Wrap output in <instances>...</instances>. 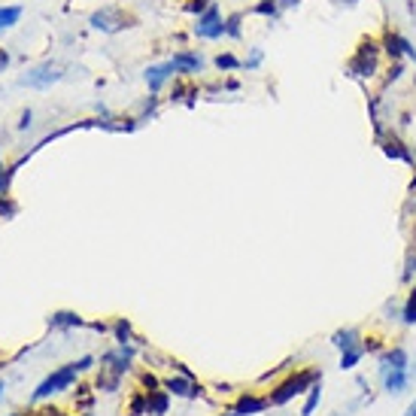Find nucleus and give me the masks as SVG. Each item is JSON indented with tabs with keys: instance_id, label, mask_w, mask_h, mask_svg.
I'll return each instance as SVG.
<instances>
[{
	"instance_id": "f257e3e1",
	"label": "nucleus",
	"mask_w": 416,
	"mask_h": 416,
	"mask_svg": "<svg viewBox=\"0 0 416 416\" xmlns=\"http://www.w3.org/2000/svg\"><path fill=\"white\" fill-rule=\"evenodd\" d=\"M383 43H380V37H374V33H365L362 40L356 43V49L350 55V61H346V76L350 80H358V82H370L377 80L380 70H383Z\"/></svg>"
},
{
	"instance_id": "f03ea898",
	"label": "nucleus",
	"mask_w": 416,
	"mask_h": 416,
	"mask_svg": "<svg viewBox=\"0 0 416 416\" xmlns=\"http://www.w3.org/2000/svg\"><path fill=\"white\" fill-rule=\"evenodd\" d=\"M88 25H92L95 31H104V33H119V31L137 25V18H134L131 13H125L122 6H100L92 13Z\"/></svg>"
},
{
	"instance_id": "7ed1b4c3",
	"label": "nucleus",
	"mask_w": 416,
	"mask_h": 416,
	"mask_svg": "<svg viewBox=\"0 0 416 416\" xmlns=\"http://www.w3.org/2000/svg\"><path fill=\"white\" fill-rule=\"evenodd\" d=\"M380 43H383L386 61H413V64H416V49H413V43L404 37L401 31L392 28V25L383 28V33H380Z\"/></svg>"
},
{
	"instance_id": "20e7f679",
	"label": "nucleus",
	"mask_w": 416,
	"mask_h": 416,
	"mask_svg": "<svg viewBox=\"0 0 416 416\" xmlns=\"http://www.w3.org/2000/svg\"><path fill=\"white\" fill-rule=\"evenodd\" d=\"M76 374H80L76 362L64 365V368H58V370H52V374L37 386V392H33V401H43V398H49V395H58V392L70 389V386L76 383Z\"/></svg>"
},
{
	"instance_id": "39448f33",
	"label": "nucleus",
	"mask_w": 416,
	"mask_h": 416,
	"mask_svg": "<svg viewBox=\"0 0 416 416\" xmlns=\"http://www.w3.org/2000/svg\"><path fill=\"white\" fill-rule=\"evenodd\" d=\"M319 380V374H313V370H301V374L289 377L286 383H279L277 392H271V398H267V404H286L292 401L295 395H301V392H307L313 383Z\"/></svg>"
},
{
	"instance_id": "423d86ee",
	"label": "nucleus",
	"mask_w": 416,
	"mask_h": 416,
	"mask_svg": "<svg viewBox=\"0 0 416 416\" xmlns=\"http://www.w3.org/2000/svg\"><path fill=\"white\" fill-rule=\"evenodd\" d=\"M195 37L198 40H222L225 37V18H222L216 4H210L204 13L198 16V21H195Z\"/></svg>"
},
{
	"instance_id": "0eeeda50",
	"label": "nucleus",
	"mask_w": 416,
	"mask_h": 416,
	"mask_svg": "<svg viewBox=\"0 0 416 416\" xmlns=\"http://www.w3.org/2000/svg\"><path fill=\"white\" fill-rule=\"evenodd\" d=\"M61 67L58 64H52V61H46V64H40V67H31V70L21 76V85H28V88H49V85H55L61 80Z\"/></svg>"
},
{
	"instance_id": "6e6552de",
	"label": "nucleus",
	"mask_w": 416,
	"mask_h": 416,
	"mask_svg": "<svg viewBox=\"0 0 416 416\" xmlns=\"http://www.w3.org/2000/svg\"><path fill=\"white\" fill-rule=\"evenodd\" d=\"M377 143H380V149H383L386 159H392V161H404V164L416 167V159H413L410 146L404 143L401 137H395V131H383V137H377Z\"/></svg>"
},
{
	"instance_id": "1a4fd4ad",
	"label": "nucleus",
	"mask_w": 416,
	"mask_h": 416,
	"mask_svg": "<svg viewBox=\"0 0 416 416\" xmlns=\"http://www.w3.org/2000/svg\"><path fill=\"white\" fill-rule=\"evenodd\" d=\"M171 64H174L176 73L192 76V73H201V67H204V58H201L198 52H192V49H179L174 58H171Z\"/></svg>"
},
{
	"instance_id": "9d476101",
	"label": "nucleus",
	"mask_w": 416,
	"mask_h": 416,
	"mask_svg": "<svg viewBox=\"0 0 416 416\" xmlns=\"http://www.w3.org/2000/svg\"><path fill=\"white\" fill-rule=\"evenodd\" d=\"M176 70H174V64L171 61H164V64H152V67H146V85H149V95H159V88L171 80Z\"/></svg>"
},
{
	"instance_id": "9b49d317",
	"label": "nucleus",
	"mask_w": 416,
	"mask_h": 416,
	"mask_svg": "<svg viewBox=\"0 0 416 416\" xmlns=\"http://www.w3.org/2000/svg\"><path fill=\"white\" fill-rule=\"evenodd\" d=\"M164 389L171 392V395H183V398L201 395V386L192 383V377H171V380H164Z\"/></svg>"
},
{
	"instance_id": "f8f14e48",
	"label": "nucleus",
	"mask_w": 416,
	"mask_h": 416,
	"mask_svg": "<svg viewBox=\"0 0 416 416\" xmlns=\"http://www.w3.org/2000/svg\"><path fill=\"white\" fill-rule=\"evenodd\" d=\"M380 374H383L386 392H404L407 386V368H380Z\"/></svg>"
},
{
	"instance_id": "ddd939ff",
	"label": "nucleus",
	"mask_w": 416,
	"mask_h": 416,
	"mask_svg": "<svg viewBox=\"0 0 416 416\" xmlns=\"http://www.w3.org/2000/svg\"><path fill=\"white\" fill-rule=\"evenodd\" d=\"M171 392H159V389H152L149 395H146V413H152V416H164L167 407H171Z\"/></svg>"
},
{
	"instance_id": "4468645a",
	"label": "nucleus",
	"mask_w": 416,
	"mask_h": 416,
	"mask_svg": "<svg viewBox=\"0 0 416 416\" xmlns=\"http://www.w3.org/2000/svg\"><path fill=\"white\" fill-rule=\"evenodd\" d=\"M265 410H267V401L265 398H252V395H243L238 401V407H234L238 416H252V413H265Z\"/></svg>"
},
{
	"instance_id": "2eb2a0df",
	"label": "nucleus",
	"mask_w": 416,
	"mask_h": 416,
	"mask_svg": "<svg viewBox=\"0 0 416 416\" xmlns=\"http://www.w3.org/2000/svg\"><path fill=\"white\" fill-rule=\"evenodd\" d=\"M49 325H52V329H80L82 316H80V313H70V310H61V313H52Z\"/></svg>"
},
{
	"instance_id": "dca6fc26",
	"label": "nucleus",
	"mask_w": 416,
	"mask_h": 416,
	"mask_svg": "<svg viewBox=\"0 0 416 416\" xmlns=\"http://www.w3.org/2000/svg\"><path fill=\"white\" fill-rule=\"evenodd\" d=\"M250 13L265 16L267 21H277L279 16H283V6H279V0H258V4H252Z\"/></svg>"
},
{
	"instance_id": "f3484780",
	"label": "nucleus",
	"mask_w": 416,
	"mask_h": 416,
	"mask_svg": "<svg viewBox=\"0 0 416 416\" xmlns=\"http://www.w3.org/2000/svg\"><path fill=\"white\" fill-rule=\"evenodd\" d=\"M404 73H407V67H404V61H389V64H386V73H383V85H380V95H383L389 85H395Z\"/></svg>"
},
{
	"instance_id": "a211bd4d",
	"label": "nucleus",
	"mask_w": 416,
	"mask_h": 416,
	"mask_svg": "<svg viewBox=\"0 0 416 416\" xmlns=\"http://www.w3.org/2000/svg\"><path fill=\"white\" fill-rule=\"evenodd\" d=\"M331 343L337 346V350H353V346H362V343H358V331H356V329L334 331V334H331Z\"/></svg>"
},
{
	"instance_id": "6ab92c4d",
	"label": "nucleus",
	"mask_w": 416,
	"mask_h": 416,
	"mask_svg": "<svg viewBox=\"0 0 416 416\" xmlns=\"http://www.w3.org/2000/svg\"><path fill=\"white\" fill-rule=\"evenodd\" d=\"M195 97H198V88L192 82H176L171 88V100H188V107H192Z\"/></svg>"
},
{
	"instance_id": "aec40b11",
	"label": "nucleus",
	"mask_w": 416,
	"mask_h": 416,
	"mask_svg": "<svg viewBox=\"0 0 416 416\" xmlns=\"http://www.w3.org/2000/svg\"><path fill=\"white\" fill-rule=\"evenodd\" d=\"M18 18H21V6H0V33L18 25Z\"/></svg>"
},
{
	"instance_id": "412c9836",
	"label": "nucleus",
	"mask_w": 416,
	"mask_h": 416,
	"mask_svg": "<svg viewBox=\"0 0 416 416\" xmlns=\"http://www.w3.org/2000/svg\"><path fill=\"white\" fill-rule=\"evenodd\" d=\"M216 70H222V73H231V70H240V58L234 52H219L216 55Z\"/></svg>"
},
{
	"instance_id": "4be33fe9",
	"label": "nucleus",
	"mask_w": 416,
	"mask_h": 416,
	"mask_svg": "<svg viewBox=\"0 0 416 416\" xmlns=\"http://www.w3.org/2000/svg\"><path fill=\"white\" fill-rule=\"evenodd\" d=\"M240 33H243V13H231L225 18V37L240 40Z\"/></svg>"
},
{
	"instance_id": "5701e85b",
	"label": "nucleus",
	"mask_w": 416,
	"mask_h": 416,
	"mask_svg": "<svg viewBox=\"0 0 416 416\" xmlns=\"http://www.w3.org/2000/svg\"><path fill=\"white\" fill-rule=\"evenodd\" d=\"M380 368H407V353H404L401 346H395V350H389L383 356V365Z\"/></svg>"
},
{
	"instance_id": "b1692460",
	"label": "nucleus",
	"mask_w": 416,
	"mask_h": 416,
	"mask_svg": "<svg viewBox=\"0 0 416 416\" xmlns=\"http://www.w3.org/2000/svg\"><path fill=\"white\" fill-rule=\"evenodd\" d=\"M401 319H404V325H416V286L410 289V295H407V301H404Z\"/></svg>"
},
{
	"instance_id": "393cba45",
	"label": "nucleus",
	"mask_w": 416,
	"mask_h": 416,
	"mask_svg": "<svg viewBox=\"0 0 416 416\" xmlns=\"http://www.w3.org/2000/svg\"><path fill=\"white\" fill-rule=\"evenodd\" d=\"M262 61H265V52L258 49V46H252L250 55H246V58H240V67H243V70H255V67H262Z\"/></svg>"
},
{
	"instance_id": "a878e982",
	"label": "nucleus",
	"mask_w": 416,
	"mask_h": 416,
	"mask_svg": "<svg viewBox=\"0 0 416 416\" xmlns=\"http://www.w3.org/2000/svg\"><path fill=\"white\" fill-rule=\"evenodd\" d=\"M365 356V346H353V350H343V356H341V368H356L358 365V358Z\"/></svg>"
},
{
	"instance_id": "bb28decb",
	"label": "nucleus",
	"mask_w": 416,
	"mask_h": 416,
	"mask_svg": "<svg viewBox=\"0 0 416 416\" xmlns=\"http://www.w3.org/2000/svg\"><path fill=\"white\" fill-rule=\"evenodd\" d=\"M319 398H322V392H319V383H313V386H310V395H307V404H304V410H301V416H313V410H316Z\"/></svg>"
},
{
	"instance_id": "cd10ccee",
	"label": "nucleus",
	"mask_w": 416,
	"mask_h": 416,
	"mask_svg": "<svg viewBox=\"0 0 416 416\" xmlns=\"http://www.w3.org/2000/svg\"><path fill=\"white\" fill-rule=\"evenodd\" d=\"M16 213H18V204H16V201H9L6 195H0V216H4V219H13Z\"/></svg>"
},
{
	"instance_id": "c85d7f7f",
	"label": "nucleus",
	"mask_w": 416,
	"mask_h": 416,
	"mask_svg": "<svg viewBox=\"0 0 416 416\" xmlns=\"http://www.w3.org/2000/svg\"><path fill=\"white\" fill-rule=\"evenodd\" d=\"M16 171H18V164L16 167H0V195H6L9 192V183H13V176H16Z\"/></svg>"
},
{
	"instance_id": "c756f323",
	"label": "nucleus",
	"mask_w": 416,
	"mask_h": 416,
	"mask_svg": "<svg viewBox=\"0 0 416 416\" xmlns=\"http://www.w3.org/2000/svg\"><path fill=\"white\" fill-rule=\"evenodd\" d=\"M116 341L119 343H131V322L128 319H119L116 322Z\"/></svg>"
},
{
	"instance_id": "7c9ffc66",
	"label": "nucleus",
	"mask_w": 416,
	"mask_h": 416,
	"mask_svg": "<svg viewBox=\"0 0 416 416\" xmlns=\"http://www.w3.org/2000/svg\"><path fill=\"white\" fill-rule=\"evenodd\" d=\"M31 416H67V413L58 410V407H46V410H33Z\"/></svg>"
},
{
	"instance_id": "2f4dec72",
	"label": "nucleus",
	"mask_w": 416,
	"mask_h": 416,
	"mask_svg": "<svg viewBox=\"0 0 416 416\" xmlns=\"http://www.w3.org/2000/svg\"><path fill=\"white\" fill-rule=\"evenodd\" d=\"M92 365H95V358H92V356H82L80 362H76V368H80V370H88Z\"/></svg>"
},
{
	"instance_id": "473e14b6",
	"label": "nucleus",
	"mask_w": 416,
	"mask_h": 416,
	"mask_svg": "<svg viewBox=\"0 0 416 416\" xmlns=\"http://www.w3.org/2000/svg\"><path fill=\"white\" fill-rule=\"evenodd\" d=\"M31 119H33V112H31V110H25V112H21V122H18V128H31Z\"/></svg>"
},
{
	"instance_id": "72a5a7b5",
	"label": "nucleus",
	"mask_w": 416,
	"mask_h": 416,
	"mask_svg": "<svg viewBox=\"0 0 416 416\" xmlns=\"http://www.w3.org/2000/svg\"><path fill=\"white\" fill-rule=\"evenodd\" d=\"M6 64H9V52H6V49H0V73L6 70Z\"/></svg>"
},
{
	"instance_id": "f704fd0d",
	"label": "nucleus",
	"mask_w": 416,
	"mask_h": 416,
	"mask_svg": "<svg viewBox=\"0 0 416 416\" xmlns=\"http://www.w3.org/2000/svg\"><path fill=\"white\" fill-rule=\"evenodd\" d=\"M80 389H82V392H80V401L88 404V401H92V392H88V386H80Z\"/></svg>"
},
{
	"instance_id": "c9c22d12",
	"label": "nucleus",
	"mask_w": 416,
	"mask_h": 416,
	"mask_svg": "<svg viewBox=\"0 0 416 416\" xmlns=\"http://www.w3.org/2000/svg\"><path fill=\"white\" fill-rule=\"evenodd\" d=\"M334 4H346V6H356L358 0H334Z\"/></svg>"
},
{
	"instance_id": "e433bc0d",
	"label": "nucleus",
	"mask_w": 416,
	"mask_h": 416,
	"mask_svg": "<svg viewBox=\"0 0 416 416\" xmlns=\"http://www.w3.org/2000/svg\"><path fill=\"white\" fill-rule=\"evenodd\" d=\"M404 416H416V401L410 404V407H407V413H404Z\"/></svg>"
},
{
	"instance_id": "4c0bfd02",
	"label": "nucleus",
	"mask_w": 416,
	"mask_h": 416,
	"mask_svg": "<svg viewBox=\"0 0 416 416\" xmlns=\"http://www.w3.org/2000/svg\"><path fill=\"white\" fill-rule=\"evenodd\" d=\"M4 392H6V383H4V380H0V398H4Z\"/></svg>"
},
{
	"instance_id": "58836bf2",
	"label": "nucleus",
	"mask_w": 416,
	"mask_h": 416,
	"mask_svg": "<svg viewBox=\"0 0 416 416\" xmlns=\"http://www.w3.org/2000/svg\"><path fill=\"white\" fill-rule=\"evenodd\" d=\"M410 188H416V176H413V183H410Z\"/></svg>"
},
{
	"instance_id": "ea45409f",
	"label": "nucleus",
	"mask_w": 416,
	"mask_h": 416,
	"mask_svg": "<svg viewBox=\"0 0 416 416\" xmlns=\"http://www.w3.org/2000/svg\"><path fill=\"white\" fill-rule=\"evenodd\" d=\"M204 4H216V0H204Z\"/></svg>"
},
{
	"instance_id": "a19ab883",
	"label": "nucleus",
	"mask_w": 416,
	"mask_h": 416,
	"mask_svg": "<svg viewBox=\"0 0 416 416\" xmlns=\"http://www.w3.org/2000/svg\"><path fill=\"white\" fill-rule=\"evenodd\" d=\"M228 416H238V413H228Z\"/></svg>"
},
{
	"instance_id": "79ce46f5",
	"label": "nucleus",
	"mask_w": 416,
	"mask_h": 416,
	"mask_svg": "<svg viewBox=\"0 0 416 416\" xmlns=\"http://www.w3.org/2000/svg\"><path fill=\"white\" fill-rule=\"evenodd\" d=\"M82 416H92V413H82Z\"/></svg>"
},
{
	"instance_id": "37998d69",
	"label": "nucleus",
	"mask_w": 416,
	"mask_h": 416,
	"mask_svg": "<svg viewBox=\"0 0 416 416\" xmlns=\"http://www.w3.org/2000/svg\"><path fill=\"white\" fill-rule=\"evenodd\" d=\"M9 416H18V413H9Z\"/></svg>"
},
{
	"instance_id": "c03bdc74",
	"label": "nucleus",
	"mask_w": 416,
	"mask_h": 416,
	"mask_svg": "<svg viewBox=\"0 0 416 416\" xmlns=\"http://www.w3.org/2000/svg\"><path fill=\"white\" fill-rule=\"evenodd\" d=\"M0 167H4V164H0Z\"/></svg>"
}]
</instances>
